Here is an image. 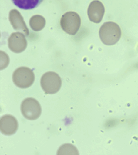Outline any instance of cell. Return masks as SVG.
Masks as SVG:
<instances>
[{
  "label": "cell",
  "mask_w": 138,
  "mask_h": 155,
  "mask_svg": "<svg viewBox=\"0 0 138 155\" xmlns=\"http://www.w3.org/2000/svg\"><path fill=\"white\" fill-rule=\"evenodd\" d=\"M27 45L25 36L22 33L12 34L8 40L9 49L14 53H20L26 49Z\"/></svg>",
  "instance_id": "8"
},
{
  "label": "cell",
  "mask_w": 138,
  "mask_h": 155,
  "mask_svg": "<svg viewBox=\"0 0 138 155\" xmlns=\"http://www.w3.org/2000/svg\"><path fill=\"white\" fill-rule=\"evenodd\" d=\"M41 85L42 89L46 94H55L61 88V79L56 73L49 71L42 76Z\"/></svg>",
  "instance_id": "4"
},
{
  "label": "cell",
  "mask_w": 138,
  "mask_h": 155,
  "mask_svg": "<svg viewBox=\"0 0 138 155\" xmlns=\"http://www.w3.org/2000/svg\"><path fill=\"white\" fill-rule=\"evenodd\" d=\"M9 19L15 30L21 31L26 36H29L28 29L24 21L23 18L19 11L16 9L12 10L9 13Z\"/></svg>",
  "instance_id": "9"
},
{
  "label": "cell",
  "mask_w": 138,
  "mask_h": 155,
  "mask_svg": "<svg viewBox=\"0 0 138 155\" xmlns=\"http://www.w3.org/2000/svg\"><path fill=\"white\" fill-rule=\"evenodd\" d=\"M58 155H79L78 151L76 147L71 144H65L59 148Z\"/></svg>",
  "instance_id": "12"
},
{
  "label": "cell",
  "mask_w": 138,
  "mask_h": 155,
  "mask_svg": "<svg viewBox=\"0 0 138 155\" xmlns=\"http://www.w3.org/2000/svg\"><path fill=\"white\" fill-rule=\"evenodd\" d=\"M105 8L102 2L98 0L92 1L88 9V18L91 21L99 24L102 20Z\"/></svg>",
  "instance_id": "6"
},
{
  "label": "cell",
  "mask_w": 138,
  "mask_h": 155,
  "mask_svg": "<svg viewBox=\"0 0 138 155\" xmlns=\"http://www.w3.org/2000/svg\"><path fill=\"white\" fill-rule=\"evenodd\" d=\"M14 84L20 88H27L34 82L35 76L32 70L26 67L18 68L13 74Z\"/></svg>",
  "instance_id": "2"
},
{
  "label": "cell",
  "mask_w": 138,
  "mask_h": 155,
  "mask_svg": "<svg viewBox=\"0 0 138 155\" xmlns=\"http://www.w3.org/2000/svg\"><path fill=\"white\" fill-rule=\"evenodd\" d=\"M60 24L64 31L69 35H75L80 27L81 18L76 12H67L62 16Z\"/></svg>",
  "instance_id": "3"
},
{
  "label": "cell",
  "mask_w": 138,
  "mask_h": 155,
  "mask_svg": "<svg viewBox=\"0 0 138 155\" xmlns=\"http://www.w3.org/2000/svg\"><path fill=\"white\" fill-rule=\"evenodd\" d=\"M99 35L103 43L106 45H113L119 41L122 31L119 25L116 23L106 22L100 28Z\"/></svg>",
  "instance_id": "1"
},
{
  "label": "cell",
  "mask_w": 138,
  "mask_h": 155,
  "mask_svg": "<svg viewBox=\"0 0 138 155\" xmlns=\"http://www.w3.org/2000/svg\"><path fill=\"white\" fill-rule=\"evenodd\" d=\"M45 18L40 15L33 16L30 20V26L35 31L42 30L45 26Z\"/></svg>",
  "instance_id": "11"
},
{
  "label": "cell",
  "mask_w": 138,
  "mask_h": 155,
  "mask_svg": "<svg viewBox=\"0 0 138 155\" xmlns=\"http://www.w3.org/2000/svg\"><path fill=\"white\" fill-rule=\"evenodd\" d=\"M19 128L17 120L14 116L5 115L0 119V130L5 135L10 136L16 133Z\"/></svg>",
  "instance_id": "7"
},
{
  "label": "cell",
  "mask_w": 138,
  "mask_h": 155,
  "mask_svg": "<svg viewBox=\"0 0 138 155\" xmlns=\"http://www.w3.org/2000/svg\"><path fill=\"white\" fill-rule=\"evenodd\" d=\"M43 0H12L16 7L21 9L32 10L38 7Z\"/></svg>",
  "instance_id": "10"
},
{
  "label": "cell",
  "mask_w": 138,
  "mask_h": 155,
  "mask_svg": "<svg viewBox=\"0 0 138 155\" xmlns=\"http://www.w3.org/2000/svg\"><path fill=\"white\" fill-rule=\"evenodd\" d=\"M21 111L25 118L30 120H34L41 116L42 109L40 104L36 99L28 98L22 103Z\"/></svg>",
  "instance_id": "5"
}]
</instances>
